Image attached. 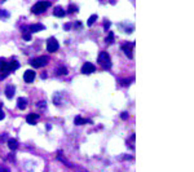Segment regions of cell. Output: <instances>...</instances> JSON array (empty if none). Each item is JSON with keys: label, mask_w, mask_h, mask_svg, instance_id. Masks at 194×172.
<instances>
[{"label": "cell", "mask_w": 194, "mask_h": 172, "mask_svg": "<svg viewBox=\"0 0 194 172\" xmlns=\"http://www.w3.org/2000/svg\"><path fill=\"white\" fill-rule=\"evenodd\" d=\"M8 146H9V149L11 150H16L17 146H18V142H17L16 138H9L8 140Z\"/></svg>", "instance_id": "cell-12"}, {"label": "cell", "mask_w": 194, "mask_h": 172, "mask_svg": "<svg viewBox=\"0 0 194 172\" xmlns=\"http://www.w3.org/2000/svg\"><path fill=\"white\" fill-rule=\"evenodd\" d=\"M42 30H44V26H43L42 23H35V25L30 26V32H39Z\"/></svg>", "instance_id": "cell-11"}, {"label": "cell", "mask_w": 194, "mask_h": 172, "mask_svg": "<svg viewBox=\"0 0 194 172\" xmlns=\"http://www.w3.org/2000/svg\"><path fill=\"white\" fill-rule=\"evenodd\" d=\"M104 27L106 28V30H108V28L110 27V22H109V21H108V22H105V23H104Z\"/></svg>", "instance_id": "cell-24"}, {"label": "cell", "mask_w": 194, "mask_h": 172, "mask_svg": "<svg viewBox=\"0 0 194 172\" xmlns=\"http://www.w3.org/2000/svg\"><path fill=\"white\" fill-rule=\"evenodd\" d=\"M4 117H5V115H4V111L2 110V109H0V121H2V119H4Z\"/></svg>", "instance_id": "cell-25"}, {"label": "cell", "mask_w": 194, "mask_h": 172, "mask_svg": "<svg viewBox=\"0 0 194 172\" xmlns=\"http://www.w3.org/2000/svg\"><path fill=\"white\" fill-rule=\"evenodd\" d=\"M76 5H74V4H71V5L69 7V13H74V12H76Z\"/></svg>", "instance_id": "cell-20"}, {"label": "cell", "mask_w": 194, "mask_h": 172, "mask_svg": "<svg viewBox=\"0 0 194 172\" xmlns=\"http://www.w3.org/2000/svg\"><path fill=\"white\" fill-rule=\"evenodd\" d=\"M97 20V14H92V16L88 18V22H87V25L88 26H92L95 23V21Z\"/></svg>", "instance_id": "cell-18"}, {"label": "cell", "mask_w": 194, "mask_h": 172, "mask_svg": "<svg viewBox=\"0 0 194 172\" xmlns=\"http://www.w3.org/2000/svg\"><path fill=\"white\" fill-rule=\"evenodd\" d=\"M135 47V43H127V44H123L122 45V49L125 53V56L128 58H133V55H132V48Z\"/></svg>", "instance_id": "cell-6"}, {"label": "cell", "mask_w": 194, "mask_h": 172, "mask_svg": "<svg viewBox=\"0 0 194 172\" xmlns=\"http://www.w3.org/2000/svg\"><path fill=\"white\" fill-rule=\"evenodd\" d=\"M34 79H35V71L26 70L25 74H23V80H25L26 83H31V82H34Z\"/></svg>", "instance_id": "cell-7"}, {"label": "cell", "mask_w": 194, "mask_h": 172, "mask_svg": "<svg viewBox=\"0 0 194 172\" xmlns=\"http://www.w3.org/2000/svg\"><path fill=\"white\" fill-rule=\"evenodd\" d=\"M8 74H9V73H4V74H3V71H0V80L5 79L7 76H8Z\"/></svg>", "instance_id": "cell-22"}, {"label": "cell", "mask_w": 194, "mask_h": 172, "mask_svg": "<svg viewBox=\"0 0 194 172\" xmlns=\"http://www.w3.org/2000/svg\"><path fill=\"white\" fill-rule=\"evenodd\" d=\"M38 106H39V108H43V106L45 108V101H44V102H43V101H42V102H39V105H38Z\"/></svg>", "instance_id": "cell-27"}, {"label": "cell", "mask_w": 194, "mask_h": 172, "mask_svg": "<svg viewBox=\"0 0 194 172\" xmlns=\"http://www.w3.org/2000/svg\"><path fill=\"white\" fill-rule=\"evenodd\" d=\"M22 35H23V39L25 40H30L31 39V35H30V31H27L26 27L22 28Z\"/></svg>", "instance_id": "cell-16"}, {"label": "cell", "mask_w": 194, "mask_h": 172, "mask_svg": "<svg viewBox=\"0 0 194 172\" xmlns=\"http://www.w3.org/2000/svg\"><path fill=\"white\" fill-rule=\"evenodd\" d=\"M30 64L34 66V68H43V66H45L48 64V57H45V56L36 57V58L30 61Z\"/></svg>", "instance_id": "cell-3"}, {"label": "cell", "mask_w": 194, "mask_h": 172, "mask_svg": "<svg viewBox=\"0 0 194 172\" xmlns=\"http://www.w3.org/2000/svg\"><path fill=\"white\" fill-rule=\"evenodd\" d=\"M19 68V64L17 61H12V62H8V71H14Z\"/></svg>", "instance_id": "cell-13"}, {"label": "cell", "mask_w": 194, "mask_h": 172, "mask_svg": "<svg viewBox=\"0 0 194 172\" xmlns=\"http://www.w3.org/2000/svg\"><path fill=\"white\" fill-rule=\"evenodd\" d=\"M53 14H55L56 17H64L65 16V11L61 7H56L55 11H53Z\"/></svg>", "instance_id": "cell-14"}, {"label": "cell", "mask_w": 194, "mask_h": 172, "mask_svg": "<svg viewBox=\"0 0 194 172\" xmlns=\"http://www.w3.org/2000/svg\"><path fill=\"white\" fill-rule=\"evenodd\" d=\"M3 16H4V17H8L9 14H8L7 12H2V11H0V17H3Z\"/></svg>", "instance_id": "cell-23"}, {"label": "cell", "mask_w": 194, "mask_h": 172, "mask_svg": "<svg viewBox=\"0 0 194 172\" xmlns=\"http://www.w3.org/2000/svg\"><path fill=\"white\" fill-rule=\"evenodd\" d=\"M17 106H18V109H21V110H25L27 108V100L23 97H19L17 100Z\"/></svg>", "instance_id": "cell-9"}, {"label": "cell", "mask_w": 194, "mask_h": 172, "mask_svg": "<svg viewBox=\"0 0 194 172\" xmlns=\"http://www.w3.org/2000/svg\"><path fill=\"white\" fill-rule=\"evenodd\" d=\"M128 118V114L127 113H122V119H127Z\"/></svg>", "instance_id": "cell-26"}, {"label": "cell", "mask_w": 194, "mask_h": 172, "mask_svg": "<svg viewBox=\"0 0 194 172\" xmlns=\"http://www.w3.org/2000/svg\"><path fill=\"white\" fill-rule=\"evenodd\" d=\"M14 91H16V88H14V85L12 84H8L5 87V96L8 98H12L14 96Z\"/></svg>", "instance_id": "cell-8"}, {"label": "cell", "mask_w": 194, "mask_h": 172, "mask_svg": "<svg viewBox=\"0 0 194 172\" xmlns=\"http://www.w3.org/2000/svg\"><path fill=\"white\" fill-rule=\"evenodd\" d=\"M87 122V119H84V118H82V117H75V119H74V123L76 124V126H82V124H85Z\"/></svg>", "instance_id": "cell-15"}, {"label": "cell", "mask_w": 194, "mask_h": 172, "mask_svg": "<svg viewBox=\"0 0 194 172\" xmlns=\"http://www.w3.org/2000/svg\"><path fill=\"white\" fill-rule=\"evenodd\" d=\"M49 7H51V3L49 2H38L35 5L32 7L31 12L34 14H40V13L44 12L47 8H49Z\"/></svg>", "instance_id": "cell-2"}, {"label": "cell", "mask_w": 194, "mask_h": 172, "mask_svg": "<svg viewBox=\"0 0 194 172\" xmlns=\"http://www.w3.org/2000/svg\"><path fill=\"white\" fill-rule=\"evenodd\" d=\"M58 76L60 75H66L67 74V69L65 68V66H60V68L57 69V73H56Z\"/></svg>", "instance_id": "cell-17"}, {"label": "cell", "mask_w": 194, "mask_h": 172, "mask_svg": "<svg viewBox=\"0 0 194 172\" xmlns=\"http://www.w3.org/2000/svg\"><path fill=\"white\" fill-rule=\"evenodd\" d=\"M113 39H114V34H113V32H109V36L105 39V41L108 43V44H110V43L113 41Z\"/></svg>", "instance_id": "cell-19"}, {"label": "cell", "mask_w": 194, "mask_h": 172, "mask_svg": "<svg viewBox=\"0 0 194 172\" xmlns=\"http://www.w3.org/2000/svg\"><path fill=\"white\" fill-rule=\"evenodd\" d=\"M38 119H39L38 114H28V115L26 117V122H27L28 124H35Z\"/></svg>", "instance_id": "cell-10"}, {"label": "cell", "mask_w": 194, "mask_h": 172, "mask_svg": "<svg viewBox=\"0 0 194 172\" xmlns=\"http://www.w3.org/2000/svg\"><path fill=\"white\" fill-rule=\"evenodd\" d=\"M97 62H99V65H100L102 69H105V70H109V69L111 68L110 56H109V53H106V52H101V53L99 55Z\"/></svg>", "instance_id": "cell-1"}, {"label": "cell", "mask_w": 194, "mask_h": 172, "mask_svg": "<svg viewBox=\"0 0 194 172\" xmlns=\"http://www.w3.org/2000/svg\"><path fill=\"white\" fill-rule=\"evenodd\" d=\"M95 65L92 62H85V64L82 66V73L85 74V75H89L92 73H95Z\"/></svg>", "instance_id": "cell-5"}, {"label": "cell", "mask_w": 194, "mask_h": 172, "mask_svg": "<svg viewBox=\"0 0 194 172\" xmlns=\"http://www.w3.org/2000/svg\"><path fill=\"white\" fill-rule=\"evenodd\" d=\"M58 41L55 39V38H49L47 41V51L49 52V53H53V52H56L58 49Z\"/></svg>", "instance_id": "cell-4"}, {"label": "cell", "mask_w": 194, "mask_h": 172, "mask_svg": "<svg viewBox=\"0 0 194 172\" xmlns=\"http://www.w3.org/2000/svg\"><path fill=\"white\" fill-rule=\"evenodd\" d=\"M70 27H71L70 23H67V25H65V28H70Z\"/></svg>", "instance_id": "cell-28"}, {"label": "cell", "mask_w": 194, "mask_h": 172, "mask_svg": "<svg viewBox=\"0 0 194 172\" xmlns=\"http://www.w3.org/2000/svg\"><path fill=\"white\" fill-rule=\"evenodd\" d=\"M0 172H11V171H9V168H8V167H5V166H2V164H0Z\"/></svg>", "instance_id": "cell-21"}]
</instances>
